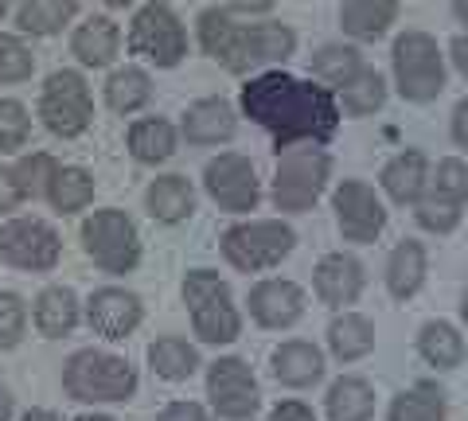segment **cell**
I'll use <instances>...</instances> for the list:
<instances>
[{"label":"cell","mask_w":468,"mask_h":421,"mask_svg":"<svg viewBox=\"0 0 468 421\" xmlns=\"http://www.w3.org/2000/svg\"><path fill=\"white\" fill-rule=\"evenodd\" d=\"M242 110L246 118L270 129L277 149H292L297 141H332L340 129V101L328 86L301 82L282 70L242 86Z\"/></svg>","instance_id":"6da1fadb"},{"label":"cell","mask_w":468,"mask_h":421,"mask_svg":"<svg viewBox=\"0 0 468 421\" xmlns=\"http://www.w3.org/2000/svg\"><path fill=\"white\" fill-rule=\"evenodd\" d=\"M199 43L203 51L218 59L227 70L242 75L261 63H282L297 47V36L285 24H234L223 8H207L199 16Z\"/></svg>","instance_id":"7a4b0ae2"},{"label":"cell","mask_w":468,"mask_h":421,"mask_svg":"<svg viewBox=\"0 0 468 421\" xmlns=\"http://www.w3.org/2000/svg\"><path fill=\"white\" fill-rule=\"evenodd\" d=\"M394 82L406 101L426 106L445 90V55L430 32H402L394 39Z\"/></svg>","instance_id":"3957f363"},{"label":"cell","mask_w":468,"mask_h":421,"mask_svg":"<svg viewBox=\"0 0 468 421\" xmlns=\"http://www.w3.org/2000/svg\"><path fill=\"white\" fill-rule=\"evenodd\" d=\"M63 386L79 402H125L137 386V374L125 359L101 355V352H79L67 363Z\"/></svg>","instance_id":"277c9868"},{"label":"cell","mask_w":468,"mask_h":421,"mask_svg":"<svg viewBox=\"0 0 468 421\" xmlns=\"http://www.w3.org/2000/svg\"><path fill=\"white\" fill-rule=\"evenodd\" d=\"M184 297H187V309H192L199 340L230 343L239 336V312H234V304H230V289H227V281H218L211 269L187 273Z\"/></svg>","instance_id":"5b68a950"},{"label":"cell","mask_w":468,"mask_h":421,"mask_svg":"<svg viewBox=\"0 0 468 421\" xmlns=\"http://www.w3.org/2000/svg\"><path fill=\"white\" fill-rule=\"evenodd\" d=\"M129 51L153 59L156 67H176L187 55V36L180 16L160 0L144 5L133 16V27H129Z\"/></svg>","instance_id":"8992f818"},{"label":"cell","mask_w":468,"mask_h":421,"mask_svg":"<svg viewBox=\"0 0 468 421\" xmlns=\"http://www.w3.org/2000/svg\"><path fill=\"white\" fill-rule=\"evenodd\" d=\"M292 242H297V235L285 223H242L223 235V254L234 269L254 273L277 266L292 250Z\"/></svg>","instance_id":"52a82bcc"},{"label":"cell","mask_w":468,"mask_h":421,"mask_svg":"<svg viewBox=\"0 0 468 421\" xmlns=\"http://www.w3.org/2000/svg\"><path fill=\"white\" fill-rule=\"evenodd\" d=\"M328 156L320 149H289L277 164L273 199L282 211H309L328 184Z\"/></svg>","instance_id":"ba28073f"},{"label":"cell","mask_w":468,"mask_h":421,"mask_svg":"<svg viewBox=\"0 0 468 421\" xmlns=\"http://www.w3.org/2000/svg\"><path fill=\"white\" fill-rule=\"evenodd\" d=\"M39 113H43V121H48L51 133L79 137L94 118L90 90H86L82 75H75V70H55V75L48 79V86H43Z\"/></svg>","instance_id":"9c48e42d"},{"label":"cell","mask_w":468,"mask_h":421,"mask_svg":"<svg viewBox=\"0 0 468 421\" xmlns=\"http://www.w3.org/2000/svg\"><path fill=\"white\" fill-rule=\"evenodd\" d=\"M82 242H86V254H90L98 266L110 269V273L133 269L137 258H141L137 230H133V223H129L122 211H98L94 219H86Z\"/></svg>","instance_id":"30bf717a"},{"label":"cell","mask_w":468,"mask_h":421,"mask_svg":"<svg viewBox=\"0 0 468 421\" xmlns=\"http://www.w3.org/2000/svg\"><path fill=\"white\" fill-rule=\"evenodd\" d=\"M335 219H340L347 242H375L387 226V211L375 187H367L363 180H344L335 187Z\"/></svg>","instance_id":"8fae6325"},{"label":"cell","mask_w":468,"mask_h":421,"mask_svg":"<svg viewBox=\"0 0 468 421\" xmlns=\"http://www.w3.org/2000/svg\"><path fill=\"white\" fill-rule=\"evenodd\" d=\"M0 258L20 269H51L58 261V235L39 219H16L0 230Z\"/></svg>","instance_id":"7c38bea8"},{"label":"cell","mask_w":468,"mask_h":421,"mask_svg":"<svg viewBox=\"0 0 468 421\" xmlns=\"http://www.w3.org/2000/svg\"><path fill=\"white\" fill-rule=\"evenodd\" d=\"M207 395L215 402V410L230 421H242L258 410V383L242 359H218L215 363L211 374H207Z\"/></svg>","instance_id":"4fadbf2b"},{"label":"cell","mask_w":468,"mask_h":421,"mask_svg":"<svg viewBox=\"0 0 468 421\" xmlns=\"http://www.w3.org/2000/svg\"><path fill=\"white\" fill-rule=\"evenodd\" d=\"M207 192L215 195L218 207L227 211H250L258 203V180L246 156L223 153L218 161L207 164Z\"/></svg>","instance_id":"5bb4252c"},{"label":"cell","mask_w":468,"mask_h":421,"mask_svg":"<svg viewBox=\"0 0 468 421\" xmlns=\"http://www.w3.org/2000/svg\"><path fill=\"white\" fill-rule=\"evenodd\" d=\"M86 321L98 336L106 340H125L129 332L141 324V300L125 289H101L90 297V309H86Z\"/></svg>","instance_id":"9a60e30c"},{"label":"cell","mask_w":468,"mask_h":421,"mask_svg":"<svg viewBox=\"0 0 468 421\" xmlns=\"http://www.w3.org/2000/svg\"><path fill=\"white\" fill-rule=\"evenodd\" d=\"M250 312L266 328H289L292 321H301L304 293L292 281H261L250 293Z\"/></svg>","instance_id":"2e32d148"},{"label":"cell","mask_w":468,"mask_h":421,"mask_svg":"<svg viewBox=\"0 0 468 421\" xmlns=\"http://www.w3.org/2000/svg\"><path fill=\"white\" fill-rule=\"evenodd\" d=\"M430 187V161L426 153L406 149L383 168V192L399 203V207H414V203L426 195Z\"/></svg>","instance_id":"e0dca14e"},{"label":"cell","mask_w":468,"mask_h":421,"mask_svg":"<svg viewBox=\"0 0 468 421\" xmlns=\"http://www.w3.org/2000/svg\"><path fill=\"white\" fill-rule=\"evenodd\" d=\"M316 293L324 304H351L363 293V266L351 254H328L316 266Z\"/></svg>","instance_id":"ac0fdd59"},{"label":"cell","mask_w":468,"mask_h":421,"mask_svg":"<svg viewBox=\"0 0 468 421\" xmlns=\"http://www.w3.org/2000/svg\"><path fill=\"white\" fill-rule=\"evenodd\" d=\"M394 20H399V0H344L340 12L344 32L359 43H375L378 36H387Z\"/></svg>","instance_id":"d6986e66"},{"label":"cell","mask_w":468,"mask_h":421,"mask_svg":"<svg viewBox=\"0 0 468 421\" xmlns=\"http://www.w3.org/2000/svg\"><path fill=\"white\" fill-rule=\"evenodd\" d=\"M426 281V246L414 242V238H402L399 246L390 250L387 261V289L394 300H410Z\"/></svg>","instance_id":"ffe728a7"},{"label":"cell","mask_w":468,"mask_h":421,"mask_svg":"<svg viewBox=\"0 0 468 421\" xmlns=\"http://www.w3.org/2000/svg\"><path fill=\"white\" fill-rule=\"evenodd\" d=\"M117 47H122V32L110 16H90L86 24H79L75 39H70V51L79 55V63L86 67H106L113 63Z\"/></svg>","instance_id":"44dd1931"},{"label":"cell","mask_w":468,"mask_h":421,"mask_svg":"<svg viewBox=\"0 0 468 421\" xmlns=\"http://www.w3.org/2000/svg\"><path fill=\"white\" fill-rule=\"evenodd\" d=\"M273 374L285 386H297V390L301 386H313L320 374H324V355H320L313 343H304V340L282 343L273 352Z\"/></svg>","instance_id":"7402d4cb"},{"label":"cell","mask_w":468,"mask_h":421,"mask_svg":"<svg viewBox=\"0 0 468 421\" xmlns=\"http://www.w3.org/2000/svg\"><path fill=\"white\" fill-rule=\"evenodd\" d=\"M234 133V113L223 98H207L196 101L184 118V137L192 144H218Z\"/></svg>","instance_id":"603a6c76"},{"label":"cell","mask_w":468,"mask_h":421,"mask_svg":"<svg viewBox=\"0 0 468 421\" xmlns=\"http://www.w3.org/2000/svg\"><path fill=\"white\" fill-rule=\"evenodd\" d=\"M418 355L437 371H452L464 363V336L445 321H430L418 332Z\"/></svg>","instance_id":"cb8c5ba5"},{"label":"cell","mask_w":468,"mask_h":421,"mask_svg":"<svg viewBox=\"0 0 468 421\" xmlns=\"http://www.w3.org/2000/svg\"><path fill=\"white\" fill-rule=\"evenodd\" d=\"M328 347H332V355L340 363H356L363 355H371V347H375L371 321H367V316H359V312L335 316L332 328H328Z\"/></svg>","instance_id":"d4e9b609"},{"label":"cell","mask_w":468,"mask_h":421,"mask_svg":"<svg viewBox=\"0 0 468 421\" xmlns=\"http://www.w3.org/2000/svg\"><path fill=\"white\" fill-rule=\"evenodd\" d=\"M375 414V390L367 379H335L328 390V417L332 421H371Z\"/></svg>","instance_id":"484cf974"},{"label":"cell","mask_w":468,"mask_h":421,"mask_svg":"<svg viewBox=\"0 0 468 421\" xmlns=\"http://www.w3.org/2000/svg\"><path fill=\"white\" fill-rule=\"evenodd\" d=\"M390 421H445V390L437 383H414L390 402Z\"/></svg>","instance_id":"4316f807"},{"label":"cell","mask_w":468,"mask_h":421,"mask_svg":"<svg viewBox=\"0 0 468 421\" xmlns=\"http://www.w3.org/2000/svg\"><path fill=\"white\" fill-rule=\"evenodd\" d=\"M75 12H79V0H24L16 12V24L27 36H55L63 32V24H70Z\"/></svg>","instance_id":"83f0119b"},{"label":"cell","mask_w":468,"mask_h":421,"mask_svg":"<svg viewBox=\"0 0 468 421\" xmlns=\"http://www.w3.org/2000/svg\"><path fill=\"white\" fill-rule=\"evenodd\" d=\"M192 203H196L192 184L184 176H160L149 187V211L160 223H180L184 215H192Z\"/></svg>","instance_id":"f1b7e54d"},{"label":"cell","mask_w":468,"mask_h":421,"mask_svg":"<svg viewBox=\"0 0 468 421\" xmlns=\"http://www.w3.org/2000/svg\"><path fill=\"white\" fill-rule=\"evenodd\" d=\"M313 75L320 79V82H328V86H344L351 82L363 70V55L356 51V47H344V43H328V47H320L316 55H313Z\"/></svg>","instance_id":"f546056e"},{"label":"cell","mask_w":468,"mask_h":421,"mask_svg":"<svg viewBox=\"0 0 468 421\" xmlns=\"http://www.w3.org/2000/svg\"><path fill=\"white\" fill-rule=\"evenodd\" d=\"M79 321V300L70 289H48L36 304V324L43 336H67Z\"/></svg>","instance_id":"4dcf8cb0"},{"label":"cell","mask_w":468,"mask_h":421,"mask_svg":"<svg viewBox=\"0 0 468 421\" xmlns=\"http://www.w3.org/2000/svg\"><path fill=\"white\" fill-rule=\"evenodd\" d=\"M340 94H344V110H347V113H356V118H367V113L383 110V101H387V82H383V75H378V70L363 67Z\"/></svg>","instance_id":"1f68e13d"},{"label":"cell","mask_w":468,"mask_h":421,"mask_svg":"<svg viewBox=\"0 0 468 421\" xmlns=\"http://www.w3.org/2000/svg\"><path fill=\"white\" fill-rule=\"evenodd\" d=\"M149 363H153V371L160 374V379L180 383L196 371L199 359H196V347H187L184 340H156L149 347Z\"/></svg>","instance_id":"d6a6232c"},{"label":"cell","mask_w":468,"mask_h":421,"mask_svg":"<svg viewBox=\"0 0 468 421\" xmlns=\"http://www.w3.org/2000/svg\"><path fill=\"white\" fill-rule=\"evenodd\" d=\"M129 149H133L137 161H168L172 149H176V133H172V125L168 121H137L133 125V133H129Z\"/></svg>","instance_id":"836d02e7"},{"label":"cell","mask_w":468,"mask_h":421,"mask_svg":"<svg viewBox=\"0 0 468 421\" xmlns=\"http://www.w3.org/2000/svg\"><path fill=\"white\" fill-rule=\"evenodd\" d=\"M48 195L55 203V211H82L94 199V180L82 168H58L51 176Z\"/></svg>","instance_id":"e575fe53"},{"label":"cell","mask_w":468,"mask_h":421,"mask_svg":"<svg viewBox=\"0 0 468 421\" xmlns=\"http://www.w3.org/2000/svg\"><path fill=\"white\" fill-rule=\"evenodd\" d=\"M149 94H153L149 75H144V70H137V67L117 70V75L110 79V86H106V101H110L117 113H133V110H141L144 101H149Z\"/></svg>","instance_id":"d590c367"},{"label":"cell","mask_w":468,"mask_h":421,"mask_svg":"<svg viewBox=\"0 0 468 421\" xmlns=\"http://www.w3.org/2000/svg\"><path fill=\"white\" fill-rule=\"evenodd\" d=\"M414 215H418V223L426 226V230H433V235H449V230H457L461 226V219H464V203H457V199H445V195H437V192H430V195H421L418 203H414Z\"/></svg>","instance_id":"8d00e7d4"},{"label":"cell","mask_w":468,"mask_h":421,"mask_svg":"<svg viewBox=\"0 0 468 421\" xmlns=\"http://www.w3.org/2000/svg\"><path fill=\"white\" fill-rule=\"evenodd\" d=\"M27 141V110L12 98H0V153H16Z\"/></svg>","instance_id":"74e56055"},{"label":"cell","mask_w":468,"mask_h":421,"mask_svg":"<svg viewBox=\"0 0 468 421\" xmlns=\"http://www.w3.org/2000/svg\"><path fill=\"white\" fill-rule=\"evenodd\" d=\"M32 67H36V59L20 39L0 36V82H24L32 75Z\"/></svg>","instance_id":"f35d334b"},{"label":"cell","mask_w":468,"mask_h":421,"mask_svg":"<svg viewBox=\"0 0 468 421\" xmlns=\"http://www.w3.org/2000/svg\"><path fill=\"white\" fill-rule=\"evenodd\" d=\"M433 192H437V195H445V199L468 203V164H464V161H457V156H445V161L437 164Z\"/></svg>","instance_id":"ab89813d"},{"label":"cell","mask_w":468,"mask_h":421,"mask_svg":"<svg viewBox=\"0 0 468 421\" xmlns=\"http://www.w3.org/2000/svg\"><path fill=\"white\" fill-rule=\"evenodd\" d=\"M58 172V164L51 161V156H43V153H36V156H27V161H20V168H16V180H20V187H24V195H43L51 187V176Z\"/></svg>","instance_id":"60d3db41"},{"label":"cell","mask_w":468,"mask_h":421,"mask_svg":"<svg viewBox=\"0 0 468 421\" xmlns=\"http://www.w3.org/2000/svg\"><path fill=\"white\" fill-rule=\"evenodd\" d=\"M24 336V304L20 297L0 293V347H16Z\"/></svg>","instance_id":"b9f144b4"},{"label":"cell","mask_w":468,"mask_h":421,"mask_svg":"<svg viewBox=\"0 0 468 421\" xmlns=\"http://www.w3.org/2000/svg\"><path fill=\"white\" fill-rule=\"evenodd\" d=\"M27 195H24V187H20V180H16V168H0V215H8V211H16L20 203H24Z\"/></svg>","instance_id":"7bdbcfd3"},{"label":"cell","mask_w":468,"mask_h":421,"mask_svg":"<svg viewBox=\"0 0 468 421\" xmlns=\"http://www.w3.org/2000/svg\"><path fill=\"white\" fill-rule=\"evenodd\" d=\"M160 421H211V417L203 414L196 402H172L168 410L160 414Z\"/></svg>","instance_id":"ee69618b"},{"label":"cell","mask_w":468,"mask_h":421,"mask_svg":"<svg viewBox=\"0 0 468 421\" xmlns=\"http://www.w3.org/2000/svg\"><path fill=\"white\" fill-rule=\"evenodd\" d=\"M452 141H457V149H468V98L452 110Z\"/></svg>","instance_id":"f6af8a7d"},{"label":"cell","mask_w":468,"mask_h":421,"mask_svg":"<svg viewBox=\"0 0 468 421\" xmlns=\"http://www.w3.org/2000/svg\"><path fill=\"white\" fill-rule=\"evenodd\" d=\"M273 421H316L309 405H301V402H282L273 410Z\"/></svg>","instance_id":"bcb514c9"},{"label":"cell","mask_w":468,"mask_h":421,"mask_svg":"<svg viewBox=\"0 0 468 421\" xmlns=\"http://www.w3.org/2000/svg\"><path fill=\"white\" fill-rule=\"evenodd\" d=\"M449 55H452V67L461 70V75L468 79V36H457L449 43Z\"/></svg>","instance_id":"7dc6e473"},{"label":"cell","mask_w":468,"mask_h":421,"mask_svg":"<svg viewBox=\"0 0 468 421\" xmlns=\"http://www.w3.org/2000/svg\"><path fill=\"white\" fill-rule=\"evenodd\" d=\"M230 8H239V12H266V8H273V0H230Z\"/></svg>","instance_id":"c3c4849f"},{"label":"cell","mask_w":468,"mask_h":421,"mask_svg":"<svg viewBox=\"0 0 468 421\" xmlns=\"http://www.w3.org/2000/svg\"><path fill=\"white\" fill-rule=\"evenodd\" d=\"M12 417V398H8V390H0V421H8Z\"/></svg>","instance_id":"681fc988"},{"label":"cell","mask_w":468,"mask_h":421,"mask_svg":"<svg viewBox=\"0 0 468 421\" xmlns=\"http://www.w3.org/2000/svg\"><path fill=\"white\" fill-rule=\"evenodd\" d=\"M452 12H457L461 24H468V0H452Z\"/></svg>","instance_id":"f907efd6"},{"label":"cell","mask_w":468,"mask_h":421,"mask_svg":"<svg viewBox=\"0 0 468 421\" xmlns=\"http://www.w3.org/2000/svg\"><path fill=\"white\" fill-rule=\"evenodd\" d=\"M24 421H58V417L48 410H32V414H24Z\"/></svg>","instance_id":"816d5d0a"},{"label":"cell","mask_w":468,"mask_h":421,"mask_svg":"<svg viewBox=\"0 0 468 421\" xmlns=\"http://www.w3.org/2000/svg\"><path fill=\"white\" fill-rule=\"evenodd\" d=\"M461 321L468 324V289H464V293H461Z\"/></svg>","instance_id":"f5cc1de1"},{"label":"cell","mask_w":468,"mask_h":421,"mask_svg":"<svg viewBox=\"0 0 468 421\" xmlns=\"http://www.w3.org/2000/svg\"><path fill=\"white\" fill-rule=\"evenodd\" d=\"M110 8H125V5H133V0H106Z\"/></svg>","instance_id":"db71d44e"},{"label":"cell","mask_w":468,"mask_h":421,"mask_svg":"<svg viewBox=\"0 0 468 421\" xmlns=\"http://www.w3.org/2000/svg\"><path fill=\"white\" fill-rule=\"evenodd\" d=\"M79 421H113V417H98V414H86V417H79Z\"/></svg>","instance_id":"11a10c76"},{"label":"cell","mask_w":468,"mask_h":421,"mask_svg":"<svg viewBox=\"0 0 468 421\" xmlns=\"http://www.w3.org/2000/svg\"><path fill=\"white\" fill-rule=\"evenodd\" d=\"M8 5H12V0H0V16H5V12H8Z\"/></svg>","instance_id":"9f6ffc18"}]
</instances>
